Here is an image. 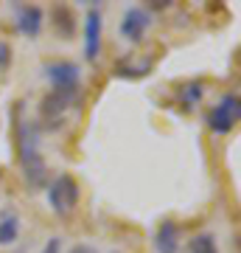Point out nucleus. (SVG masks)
<instances>
[{"label":"nucleus","instance_id":"12","mask_svg":"<svg viewBox=\"0 0 241 253\" xmlns=\"http://www.w3.org/2000/svg\"><path fill=\"white\" fill-rule=\"evenodd\" d=\"M17 236H20V217H17V211L9 208L0 217V245H11Z\"/></svg>","mask_w":241,"mask_h":253},{"label":"nucleus","instance_id":"4","mask_svg":"<svg viewBox=\"0 0 241 253\" xmlns=\"http://www.w3.org/2000/svg\"><path fill=\"white\" fill-rule=\"evenodd\" d=\"M149 28H152V14L149 9H140V6H132V9H126L124 20H121V37L129 40L132 45H140L146 34H149Z\"/></svg>","mask_w":241,"mask_h":253},{"label":"nucleus","instance_id":"8","mask_svg":"<svg viewBox=\"0 0 241 253\" xmlns=\"http://www.w3.org/2000/svg\"><path fill=\"white\" fill-rule=\"evenodd\" d=\"M154 248L157 253H179V225L177 222H160L157 234H154Z\"/></svg>","mask_w":241,"mask_h":253},{"label":"nucleus","instance_id":"11","mask_svg":"<svg viewBox=\"0 0 241 253\" xmlns=\"http://www.w3.org/2000/svg\"><path fill=\"white\" fill-rule=\"evenodd\" d=\"M202 96H205V84L199 79L188 82V84L179 87V104H182V110H194L202 101Z\"/></svg>","mask_w":241,"mask_h":253},{"label":"nucleus","instance_id":"5","mask_svg":"<svg viewBox=\"0 0 241 253\" xmlns=\"http://www.w3.org/2000/svg\"><path fill=\"white\" fill-rule=\"evenodd\" d=\"M73 107V99L62 96V93H48L39 104V113L45 118V126L48 129H56V126H62L65 116H68V110Z\"/></svg>","mask_w":241,"mask_h":253},{"label":"nucleus","instance_id":"2","mask_svg":"<svg viewBox=\"0 0 241 253\" xmlns=\"http://www.w3.org/2000/svg\"><path fill=\"white\" fill-rule=\"evenodd\" d=\"M48 206L56 217H70L79 206V183L73 174H56L48 180Z\"/></svg>","mask_w":241,"mask_h":253},{"label":"nucleus","instance_id":"7","mask_svg":"<svg viewBox=\"0 0 241 253\" xmlns=\"http://www.w3.org/2000/svg\"><path fill=\"white\" fill-rule=\"evenodd\" d=\"M14 11H17V28L20 34L26 37H39V31H42L45 26V11L39 9V6H14Z\"/></svg>","mask_w":241,"mask_h":253},{"label":"nucleus","instance_id":"13","mask_svg":"<svg viewBox=\"0 0 241 253\" xmlns=\"http://www.w3.org/2000/svg\"><path fill=\"white\" fill-rule=\"evenodd\" d=\"M188 253H219V251H216L213 234H197V236H191V242H188Z\"/></svg>","mask_w":241,"mask_h":253},{"label":"nucleus","instance_id":"6","mask_svg":"<svg viewBox=\"0 0 241 253\" xmlns=\"http://www.w3.org/2000/svg\"><path fill=\"white\" fill-rule=\"evenodd\" d=\"M101 54V11L87 9L84 14V56L96 62Z\"/></svg>","mask_w":241,"mask_h":253},{"label":"nucleus","instance_id":"1","mask_svg":"<svg viewBox=\"0 0 241 253\" xmlns=\"http://www.w3.org/2000/svg\"><path fill=\"white\" fill-rule=\"evenodd\" d=\"M45 79L51 82V87H54V93H62V96H68V99H81V68L76 62H65V59H59V62H48L42 68Z\"/></svg>","mask_w":241,"mask_h":253},{"label":"nucleus","instance_id":"10","mask_svg":"<svg viewBox=\"0 0 241 253\" xmlns=\"http://www.w3.org/2000/svg\"><path fill=\"white\" fill-rule=\"evenodd\" d=\"M149 71H152V62H149V59H146V62H132L129 56L118 59L115 68H112V73H115L118 79H140V76H146Z\"/></svg>","mask_w":241,"mask_h":253},{"label":"nucleus","instance_id":"16","mask_svg":"<svg viewBox=\"0 0 241 253\" xmlns=\"http://www.w3.org/2000/svg\"><path fill=\"white\" fill-rule=\"evenodd\" d=\"M70 253H96L93 248H87V245H79V248H73Z\"/></svg>","mask_w":241,"mask_h":253},{"label":"nucleus","instance_id":"15","mask_svg":"<svg viewBox=\"0 0 241 253\" xmlns=\"http://www.w3.org/2000/svg\"><path fill=\"white\" fill-rule=\"evenodd\" d=\"M42 253H59V239L54 236V239H51V242H48V245L42 248Z\"/></svg>","mask_w":241,"mask_h":253},{"label":"nucleus","instance_id":"14","mask_svg":"<svg viewBox=\"0 0 241 253\" xmlns=\"http://www.w3.org/2000/svg\"><path fill=\"white\" fill-rule=\"evenodd\" d=\"M11 65V45L6 40H0V71H6Z\"/></svg>","mask_w":241,"mask_h":253},{"label":"nucleus","instance_id":"3","mask_svg":"<svg viewBox=\"0 0 241 253\" xmlns=\"http://www.w3.org/2000/svg\"><path fill=\"white\" fill-rule=\"evenodd\" d=\"M239 118H241L239 93H224L222 99H219V104H213V107L205 113V124H207L210 132H216V135H227V132L236 129Z\"/></svg>","mask_w":241,"mask_h":253},{"label":"nucleus","instance_id":"9","mask_svg":"<svg viewBox=\"0 0 241 253\" xmlns=\"http://www.w3.org/2000/svg\"><path fill=\"white\" fill-rule=\"evenodd\" d=\"M51 23H54L56 34L70 40L73 31H76V20H73V9L70 6H54L51 9Z\"/></svg>","mask_w":241,"mask_h":253}]
</instances>
